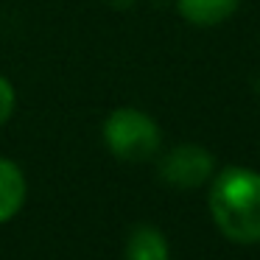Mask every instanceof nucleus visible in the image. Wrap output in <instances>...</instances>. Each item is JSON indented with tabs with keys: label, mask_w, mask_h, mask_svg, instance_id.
Instances as JSON below:
<instances>
[{
	"label": "nucleus",
	"mask_w": 260,
	"mask_h": 260,
	"mask_svg": "<svg viewBox=\"0 0 260 260\" xmlns=\"http://www.w3.org/2000/svg\"><path fill=\"white\" fill-rule=\"evenodd\" d=\"M109 3H112V9H129L135 0H109Z\"/></svg>",
	"instance_id": "6e6552de"
},
{
	"label": "nucleus",
	"mask_w": 260,
	"mask_h": 260,
	"mask_svg": "<svg viewBox=\"0 0 260 260\" xmlns=\"http://www.w3.org/2000/svg\"><path fill=\"white\" fill-rule=\"evenodd\" d=\"M213 154L202 146H193V143H182V146L171 148L159 162V176L179 190H193V187L204 185L213 176Z\"/></svg>",
	"instance_id": "7ed1b4c3"
},
{
	"label": "nucleus",
	"mask_w": 260,
	"mask_h": 260,
	"mask_svg": "<svg viewBox=\"0 0 260 260\" xmlns=\"http://www.w3.org/2000/svg\"><path fill=\"white\" fill-rule=\"evenodd\" d=\"M107 148L123 162H146L159 148V126L151 115L135 107H120L104 120Z\"/></svg>",
	"instance_id": "f03ea898"
},
{
	"label": "nucleus",
	"mask_w": 260,
	"mask_h": 260,
	"mask_svg": "<svg viewBox=\"0 0 260 260\" xmlns=\"http://www.w3.org/2000/svg\"><path fill=\"white\" fill-rule=\"evenodd\" d=\"M210 213L221 235L235 243L260 241V174L252 168H224L210 187Z\"/></svg>",
	"instance_id": "f257e3e1"
},
{
	"label": "nucleus",
	"mask_w": 260,
	"mask_h": 260,
	"mask_svg": "<svg viewBox=\"0 0 260 260\" xmlns=\"http://www.w3.org/2000/svg\"><path fill=\"white\" fill-rule=\"evenodd\" d=\"M176 6L187 23L210 28V25H218L235 14L238 0H176Z\"/></svg>",
	"instance_id": "423d86ee"
},
{
	"label": "nucleus",
	"mask_w": 260,
	"mask_h": 260,
	"mask_svg": "<svg viewBox=\"0 0 260 260\" xmlns=\"http://www.w3.org/2000/svg\"><path fill=\"white\" fill-rule=\"evenodd\" d=\"M25 202V176L12 159L0 157V224L20 213Z\"/></svg>",
	"instance_id": "20e7f679"
},
{
	"label": "nucleus",
	"mask_w": 260,
	"mask_h": 260,
	"mask_svg": "<svg viewBox=\"0 0 260 260\" xmlns=\"http://www.w3.org/2000/svg\"><path fill=\"white\" fill-rule=\"evenodd\" d=\"M126 260H168V241L151 224L132 226L126 238Z\"/></svg>",
	"instance_id": "39448f33"
},
{
	"label": "nucleus",
	"mask_w": 260,
	"mask_h": 260,
	"mask_svg": "<svg viewBox=\"0 0 260 260\" xmlns=\"http://www.w3.org/2000/svg\"><path fill=\"white\" fill-rule=\"evenodd\" d=\"M12 112H14V87L9 79L0 76V126L12 118Z\"/></svg>",
	"instance_id": "0eeeda50"
}]
</instances>
